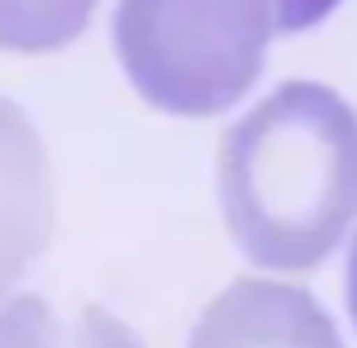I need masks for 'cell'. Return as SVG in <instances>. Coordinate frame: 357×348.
I'll return each instance as SVG.
<instances>
[{"label": "cell", "instance_id": "obj_4", "mask_svg": "<svg viewBox=\"0 0 357 348\" xmlns=\"http://www.w3.org/2000/svg\"><path fill=\"white\" fill-rule=\"evenodd\" d=\"M54 235L50 158L32 118L0 96V298L27 276Z\"/></svg>", "mask_w": 357, "mask_h": 348}, {"label": "cell", "instance_id": "obj_7", "mask_svg": "<svg viewBox=\"0 0 357 348\" xmlns=\"http://www.w3.org/2000/svg\"><path fill=\"white\" fill-rule=\"evenodd\" d=\"M340 5H344V0H276V32L280 36L307 32V27L326 23Z\"/></svg>", "mask_w": 357, "mask_h": 348}, {"label": "cell", "instance_id": "obj_6", "mask_svg": "<svg viewBox=\"0 0 357 348\" xmlns=\"http://www.w3.org/2000/svg\"><path fill=\"white\" fill-rule=\"evenodd\" d=\"M100 0H0V50L50 54L86 32Z\"/></svg>", "mask_w": 357, "mask_h": 348}, {"label": "cell", "instance_id": "obj_1", "mask_svg": "<svg viewBox=\"0 0 357 348\" xmlns=\"http://www.w3.org/2000/svg\"><path fill=\"white\" fill-rule=\"evenodd\" d=\"M218 199L258 271H317L357 227V109L326 82H280L227 127Z\"/></svg>", "mask_w": 357, "mask_h": 348}, {"label": "cell", "instance_id": "obj_8", "mask_svg": "<svg viewBox=\"0 0 357 348\" xmlns=\"http://www.w3.org/2000/svg\"><path fill=\"white\" fill-rule=\"evenodd\" d=\"M344 303H349L353 331H357V227L349 235V262H344Z\"/></svg>", "mask_w": 357, "mask_h": 348}, {"label": "cell", "instance_id": "obj_5", "mask_svg": "<svg viewBox=\"0 0 357 348\" xmlns=\"http://www.w3.org/2000/svg\"><path fill=\"white\" fill-rule=\"evenodd\" d=\"M0 348H145L127 321L105 308L59 312L36 294L0 303Z\"/></svg>", "mask_w": 357, "mask_h": 348}, {"label": "cell", "instance_id": "obj_2", "mask_svg": "<svg viewBox=\"0 0 357 348\" xmlns=\"http://www.w3.org/2000/svg\"><path fill=\"white\" fill-rule=\"evenodd\" d=\"M276 0H118L114 50L145 105L176 118L236 109L267 68Z\"/></svg>", "mask_w": 357, "mask_h": 348}, {"label": "cell", "instance_id": "obj_3", "mask_svg": "<svg viewBox=\"0 0 357 348\" xmlns=\"http://www.w3.org/2000/svg\"><path fill=\"white\" fill-rule=\"evenodd\" d=\"M185 348H349L312 289L285 276H240L199 312Z\"/></svg>", "mask_w": 357, "mask_h": 348}]
</instances>
